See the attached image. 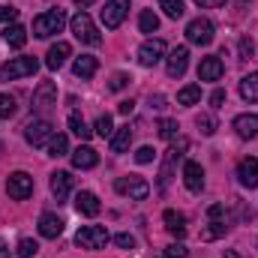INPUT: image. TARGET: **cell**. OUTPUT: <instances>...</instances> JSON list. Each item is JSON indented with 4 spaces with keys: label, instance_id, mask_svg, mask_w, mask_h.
Masks as SVG:
<instances>
[{
    "label": "cell",
    "instance_id": "1",
    "mask_svg": "<svg viewBox=\"0 0 258 258\" xmlns=\"http://www.w3.org/2000/svg\"><path fill=\"white\" fill-rule=\"evenodd\" d=\"M63 24H66L63 9H48V12H42V15H36V18H33V36L48 39V36L60 33V30H63Z\"/></svg>",
    "mask_w": 258,
    "mask_h": 258
},
{
    "label": "cell",
    "instance_id": "2",
    "mask_svg": "<svg viewBox=\"0 0 258 258\" xmlns=\"http://www.w3.org/2000/svg\"><path fill=\"white\" fill-rule=\"evenodd\" d=\"M69 27H72V33H75V39H81L84 45H99V42H102V36H99L93 18H90L87 12H75V15L69 18Z\"/></svg>",
    "mask_w": 258,
    "mask_h": 258
},
{
    "label": "cell",
    "instance_id": "3",
    "mask_svg": "<svg viewBox=\"0 0 258 258\" xmlns=\"http://www.w3.org/2000/svg\"><path fill=\"white\" fill-rule=\"evenodd\" d=\"M114 189L123 198H129V201H144L150 195V183L144 177H138V174H129V177H117L114 180Z\"/></svg>",
    "mask_w": 258,
    "mask_h": 258
},
{
    "label": "cell",
    "instance_id": "4",
    "mask_svg": "<svg viewBox=\"0 0 258 258\" xmlns=\"http://www.w3.org/2000/svg\"><path fill=\"white\" fill-rule=\"evenodd\" d=\"M39 69L36 57H12L9 63L0 66V81H12V78H24V75H33Z\"/></svg>",
    "mask_w": 258,
    "mask_h": 258
},
{
    "label": "cell",
    "instance_id": "5",
    "mask_svg": "<svg viewBox=\"0 0 258 258\" xmlns=\"http://www.w3.org/2000/svg\"><path fill=\"white\" fill-rule=\"evenodd\" d=\"M108 240H111V237H108V231H105L102 225H84V228H78V234H75V243H78L81 249H102Z\"/></svg>",
    "mask_w": 258,
    "mask_h": 258
},
{
    "label": "cell",
    "instance_id": "6",
    "mask_svg": "<svg viewBox=\"0 0 258 258\" xmlns=\"http://www.w3.org/2000/svg\"><path fill=\"white\" fill-rule=\"evenodd\" d=\"M51 135H54V126H51L45 117H36V120H30V123L24 126V138H27V144H33V147H45V144L51 141Z\"/></svg>",
    "mask_w": 258,
    "mask_h": 258
},
{
    "label": "cell",
    "instance_id": "7",
    "mask_svg": "<svg viewBox=\"0 0 258 258\" xmlns=\"http://www.w3.org/2000/svg\"><path fill=\"white\" fill-rule=\"evenodd\" d=\"M6 192H9V198H15V201L30 198V195H33V177H30L27 171H15V174H9V180H6Z\"/></svg>",
    "mask_w": 258,
    "mask_h": 258
},
{
    "label": "cell",
    "instance_id": "8",
    "mask_svg": "<svg viewBox=\"0 0 258 258\" xmlns=\"http://www.w3.org/2000/svg\"><path fill=\"white\" fill-rule=\"evenodd\" d=\"M126 15H129V0H108L105 9H102V24L108 30H117Z\"/></svg>",
    "mask_w": 258,
    "mask_h": 258
},
{
    "label": "cell",
    "instance_id": "9",
    "mask_svg": "<svg viewBox=\"0 0 258 258\" xmlns=\"http://www.w3.org/2000/svg\"><path fill=\"white\" fill-rule=\"evenodd\" d=\"M186 39L192 45H210L213 42V24L207 18H192L186 24Z\"/></svg>",
    "mask_w": 258,
    "mask_h": 258
},
{
    "label": "cell",
    "instance_id": "10",
    "mask_svg": "<svg viewBox=\"0 0 258 258\" xmlns=\"http://www.w3.org/2000/svg\"><path fill=\"white\" fill-rule=\"evenodd\" d=\"M186 66H189V48H186V45L171 48V54L165 57V72H168L171 78H180V75L186 72Z\"/></svg>",
    "mask_w": 258,
    "mask_h": 258
},
{
    "label": "cell",
    "instance_id": "11",
    "mask_svg": "<svg viewBox=\"0 0 258 258\" xmlns=\"http://www.w3.org/2000/svg\"><path fill=\"white\" fill-rule=\"evenodd\" d=\"M165 54V42L162 39H147L141 48H138V63L141 66H156Z\"/></svg>",
    "mask_w": 258,
    "mask_h": 258
},
{
    "label": "cell",
    "instance_id": "12",
    "mask_svg": "<svg viewBox=\"0 0 258 258\" xmlns=\"http://www.w3.org/2000/svg\"><path fill=\"white\" fill-rule=\"evenodd\" d=\"M51 105H57V87H54L51 81H42V84L33 90V108H36V111H45V108H51Z\"/></svg>",
    "mask_w": 258,
    "mask_h": 258
},
{
    "label": "cell",
    "instance_id": "13",
    "mask_svg": "<svg viewBox=\"0 0 258 258\" xmlns=\"http://www.w3.org/2000/svg\"><path fill=\"white\" fill-rule=\"evenodd\" d=\"M63 225L66 222L57 216V213H42V216H39V234L48 237V240L60 237V234H63Z\"/></svg>",
    "mask_w": 258,
    "mask_h": 258
},
{
    "label": "cell",
    "instance_id": "14",
    "mask_svg": "<svg viewBox=\"0 0 258 258\" xmlns=\"http://www.w3.org/2000/svg\"><path fill=\"white\" fill-rule=\"evenodd\" d=\"M237 180L243 183V186H258V159L255 156H246V159H240V165H237Z\"/></svg>",
    "mask_w": 258,
    "mask_h": 258
},
{
    "label": "cell",
    "instance_id": "15",
    "mask_svg": "<svg viewBox=\"0 0 258 258\" xmlns=\"http://www.w3.org/2000/svg\"><path fill=\"white\" fill-rule=\"evenodd\" d=\"M183 180H186V189L189 192H201L204 189V168L198 162H183Z\"/></svg>",
    "mask_w": 258,
    "mask_h": 258
},
{
    "label": "cell",
    "instance_id": "16",
    "mask_svg": "<svg viewBox=\"0 0 258 258\" xmlns=\"http://www.w3.org/2000/svg\"><path fill=\"white\" fill-rule=\"evenodd\" d=\"M96 162H99V153H96L90 144H81L78 150H72V165H75V168L87 171V168H96Z\"/></svg>",
    "mask_w": 258,
    "mask_h": 258
},
{
    "label": "cell",
    "instance_id": "17",
    "mask_svg": "<svg viewBox=\"0 0 258 258\" xmlns=\"http://www.w3.org/2000/svg\"><path fill=\"white\" fill-rule=\"evenodd\" d=\"M222 72H225V66H222L219 57H204L198 63V81H219Z\"/></svg>",
    "mask_w": 258,
    "mask_h": 258
},
{
    "label": "cell",
    "instance_id": "18",
    "mask_svg": "<svg viewBox=\"0 0 258 258\" xmlns=\"http://www.w3.org/2000/svg\"><path fill=\"white\" fill-rule=\"evenodd\" d=\"M75 210H78L81 216H96L102 207H99V198L90 192V189H81V192L75 195Z\"/></svg>",
    "mask_w": 258,
    "mask_h": 258
},
{
    "label": "cell",
    "instance_id": "19",
    "mask_svg": "<svg viewBox=\"0 0 258 258\" xmlns=\"http://www.w3.org/2000/svg\"><path fill=\"white\" fill-rule=\"evenodd\" d=\"M69 54H72V45H69V42H54V45L48 48V54H45V66H48V69H60Z\"/></svg>",
    "mask_w": 258,
    "mask_h": 258
},
{
    "label": "cell",
    "instance_id": "20",
    "mask_svg": "<svg viewBox=\"0 0 258 258\" xmlns=\"http://www.w3.org/2000/svg\"><path fill=\"white\" fill-rule=\"evenodd\" d=\"M162 222H165L168 234H174L177 240L186 234V216H183V213H177V210H165V213H162Z\"/></svg>",
    "mask_w": 258,
    "mask_h": 258
},
{
    "label": "cell",
    "instance_id": "21",
    "mask_svg": "<svg viewBox=\"0 0 258 258\" xmlns=\"http://www.w3.org/2000/svg\"><path fill=\"white\" fill-rule=\"evenodd\" d=\"M234 132L240 138H255L258 135V114H237L234 117Z\"/></svg>",
    "mask_w": 258,
    "mask_h": 258
},
{
    "label": "cell",
    "instance_id": "22",
    "mask_svg": "<svg viewBox=\"0 0 258 258\" xmlns=\"http://www.w3.org/2000/svg\"><path fill=\"white\" fill-rule=\"evenodd\" d=\"M96 69H99V60H96V57H90V54H81V57H75V63H72V72H75L81 81L93 78V75H96Z\"/></svg>",
    "mask_w": 258,
    "mask_h": 258
},
{
    "label": "cell",
    "instance_id": "23",
    "mask_svg": "<svg viewBox=\"0 0 258 258\" xmlns=\"http://www.w3.org/2000/svg\"><path fill=\"white\" fill-rule=\"evenodd\" d=\"M69 189H72V174L69 171H54L51 174V192H54V198L63 201L69 195Z\"/></svg>",
    "mask_w": 258,
    "mask_h": 258
},
{
    "label": "cell",
    "instance_id": "24",
    "mask_svg": "<svg viewBox=\"0 0 258 258\" xmlns=\"http://www.w3.org/2000/svg\"><path fill=\"white\" fill-rule=\"evenodd\" d=\"M3 42L12 45V48H21V45L27 42V30H24L21 24H6V27H3Z\"/></svg>",
    "mask_w": 258,
    "mask_h": 258
},
{
    "label": "cell",
    "instance_id": "25",
    "mask_svg": "<svg viewBox=\"0 0 258 258\" xmlns=\"http://www.w3.org/2000/svg\"><path fill=\"white\" fill-rule=\"evenodd\" d=\"M132 144V129L129 126H117L111 135V153H126Z\"/></svg>",
    "mask_w": 258,
    "mask_h": 258
},
{
    "label": "cell",
    "instance_id": "26",
    "mask_svg": "<svg viewBox=\"0 0 258 258\" xmlns=\"http://www.w3.org/2000/svg\"><path fill=\"white\" fill-rule=\"evenodd\" d=\"M240 96L249 102H258V69L240 78Z\"/></svg>",
    "mask_w": 258,
    "mask_h": 258
},
{
    "label": "cell",
    "instance_id": "27",
    "mask_svg": "<svg viewBox=\"0 0 258 258\" xmlns=\"http://www.w3.org/2000/svg\"><path fill=\"white\" fill-rule=\"evenodd\" d=\"M138 30H141V33H156V30H159V15H156L153 9H144V12L138 15Z\"/></svg>",
    "mask_w": 258,
    "mask_h": 258
},
{
    "label": "cell",
    "instance_id": "28",
    "mask_svg": "<svg viewBox=\"0 0 258 258\" xmlns=\"http://www.w3.org/2000/svg\"><path fill=\"white\" fill-rule=\"evenodd\" d=\"M69 129H72L81 141H90V135H93V129L84 123V117H81L78 111H72V114H69Z\"/></svg>",
    "mask_w": 258,
    "mask_h": 258
},
{
    "label": "cell",
    "instance_id": "29",
    "mask_svg": "<svg viewBox=\"0 0 258 258\" xmlns=\"http://www.w3.org/2000/svg\"><path fill=\"white\" fill-rule=\"evenodd\" d=\"M201 99V87L198 84H186V87H180V93H177V105H195Z\"/></svg>",
    "mask_w": 258,
    "mask_h": 258
},
{
    "label": "cell",
    "instance_id": "30",
    "mask_svg": "<svg viewBox=\"0 0 258 258\" xmlns=\"http://www.w3.org/2000/svg\"><path fill=\"white\" fill-rule=\"evenodd\" d=\"M69 153V138L66 135H51L48 141V156H66Z\"/></svg>",
    "mask_w": 258,
    "mask_h": 258
},
{
    "label": "cell",
    "instance_id": "31",
    "mask_svg": "<svg viewBox=\"0 0 258 258\" xmlns=\"http://www.w3.org/2000/svg\"><path fill=\"white\" fill-rule=\"evenodd\" d=\"M93 132H96L99 138H111V135H114V123H111V114H99V117H96V126H93Z\"/></svg>",
    "mask_w": 258,
    "mask_h": 258
},
{
    "label": "cell",
    "instance_id": "32",
    "mask_svg": "<svg viewBox=\"0 0 258 258\" xmlns=\"http://www.w3.org/2000/svg\"><path fill=\"white\" fill-rule=\"evenodd\" d=\"M159 9L168 15V18H180L186 9H183V0H159Z\"/></svg>",
    "mask_w": 258,
    "mask_h": 258
},
{
    "label": "cell",
    "instance_id": "33",
    "mask_svg": "<svg viewBox=\"0 0 258 258\" xmlns=\"http://www.w3.org/2000/svg\"><path fill=\"white\" fill-rule=\"evenodd\" d=\"M195 126L201 129V135H213L216 132V117L213 114H198L195 117Z\"/></svg>",
    "mask_w": 258,
    "mask_h": 258
},
{
    "label": "cell",
    "instance_id": "34",
    "mask_svg": "<svg viewBox=\"0 0 258 258\" xmlns=\"http://www.w3.org/2000/svg\"><path fill=\"white\" fill-rule=\"evenodd\" d=\"M222 234H225V222H216V219H213L210 228L201 231V240H216V237H222Z\"/></svg>",
    "mask_w": 258,
    "mask_h": 258
},
{
    "label": "cell",
    "instance_id": "35",
    "mask_svg": "<svg viewBox=\"0 0 258 258\" xmlns=\"http://www.w3.org/2000/svg\"><path fill=\"white\" fill-rule=\"evenodd\" d=\"M15 96H9V93H0V117H12L15 114Z\"/></svg>",
    "mask_w": 258,
    "mask_h": 258
},
{
    "label": "cell",
    "instance_id": "36",
    "mask_svg": "<svg viewBox=\"0 0 258 258\" xmlns=\"http://www.w3.org/2000/svg\"><path fill=\"white\" fill-rule=\"evenodd\" d=\"M177 120H168V117H165V120H159V135H162V138H165V141H174V135H177Z\"/></svg>",
    "mask_w": 258,
    "mask_h": 258
},
{
    "label": "cell",
    "instance_id": "37",
    "mask_svg": "<svg viewBox=\"0 0 258 258\" xmlns=\"http://www.w3.org/2000/svg\"><path fill=\"white\" fill-rule=\"evenodd\" d=\"M36 249H39V246H36V240L24 237V240L18 243V258H33V255H36Z\"/></svg>",
    "mask_w": 258,
    "mask_h": 258
},
{
    "label": "cell",
    "instance_id": "38",
    "mask_svg": "<svg viewBox=\"0 0 258 258\" xmlns=\"http://www.w3.org/2000/svg\"><path fill=\"white\" fill-rule=\"evenodd\" d=\"M189 255V249L183 246V243H171V246H165V252H162V258H186Z\"/></svg>",
    "mask_w": 258,
    "mask_h": 258
},
{
    "label": "cell",
    "instance_id": "39",
    "mask_svg": "<svg viewBox=\"0 0 258 258\" xmlns=\"http://www.w3.org/2000/svg\"><path fill=\"white\" fill-rule=\"evenodd\" d=\"M153 159H156V150H153V147H141V150L135 153V162H138V165H147V162H153Z\"/></svg>",
    "mask_w": 258,
    "mask_h": 258
},
{
    "label": "cell",
    "instance_id": "40",
    "mask_svg": "<svg viewBox=\"0 0 258 258\" xmlns=\"http://www.w3.org/2000/svg\"><path fill=\"white\" fill-rule=\"evenodd\" d=\"M114 243H117L120 249H135V237H132L129 231H120V234L114 237Z\"/></svg>",
    "mask_w": 258,
    "mask_h": 258
},
{
    "label": "cell",
    "instance_id": "41",
    "mask_svg": "<svg viewBox=\"0 0 258 258\" xmlns=\"http://www.w3.org/2000/svg\"><path fill=\"white\" fill-rule=\"evenodd\" d=\"M129 81H132V78H129L126 72H117V75L111 78V84H108V87H111V90H123V87H126Z\"/></svg>",
    "mask_w": 258,
    "mask_h": 258
},
{
    "label": "cell",
    "instance_id": "42",
    "mask_svg": "<svg viewBox=\"0 0 258 258\" xmlns=\"http://www.w3.org/2000/svg\"><path fill=\"white\" fill-rule=\"evenodd\" d=\"M222 102H225V90H213L210 93V108H222Z\"/></svg>",
    "mask_w": 258,
    "mask_h": 258
},
{
    "label": "cell",
    "instance_id": "43",
    "mask_svg": "<svg viewBox=\"0 0 258 258\" xmlns=\"http://www.w3.org/2000/svg\"><path fill=\"white\" fill-rule=\"evenodd\" d=\"M18 18V9L12 6H0V21H15Z\"/></svg>",
    "mask_w": 258,
    "mask_h": 258
},
{
    "label": "cell",
    "instance_id": "44",
    "mask_svg": "<svg viewBox=\"0 0 258 258\" xmlns=\"http://www.w3.org/2000/svg\"><path fill=\"white\" fill-rule=\"evenodd\" d=\"M240 57H243V60H249V57H252V42H249L246 36L240 39Z\"/></svg>",
    "mask_w": 258,
    "mask_h": 258
},
{
    "label": "cell",
    "instance_id": "45",
    "mask_svg": "<svg viewBox=\"0 0 258 258\" xmlns=\"http://www.w3.org/2000/svg\"><path fill=\"white\" fill-rule=\"evenodd\" d=\"M150 105H153L156 111H162V108H165V96H162V93H156V96H150Z\"/></svg>",
    "mask_w": 258,
    "mask_h": 258
},
{
    "label": "cell",
    "instance_id": "46",
    "mask_svg": "<svg viewBox=\"0 0 258 258\" xmlns=\"http://www.w3.org/2000/svg\"><path fill=\"white\" fill-rule=\"evenodd\" d=\"M195 3H198L201 9H216V6H222L225 0H195Z\"/></svg>",
    "mask_w": 258,
    "mask_h": 258
},
{
    "label": "cell",
    "instance_id": "47",
    "mask_svg": "<svg viewBox=\"0 0 258 258\" xmlns=\"http://www.w3.org/2000/svg\"><path fill=\"white\" fill-rule=\"evenodd\" d=\"M132 108H135V102H132V99H126V102H120V105H117V111H120V114H132Z\"/></svg>",
    "mask_w": 258,
    "mask_h": 258
},
{
    "label": "cell",
    "instance_id": "48",
    "mask_svg": "<svg viewBox=\"0 0 258 258\" xmlns=\"http://www.w3.org/2000/svg\"><path fill=\"white\" fill-rule=\"evenodd\" d=\"M207 213H210V219H219V216H222V204H213Z\"/></svg>",
    "mask_w": 258,
    "mask_h": 258
},
{
    "label": "cell",
    "instance_id": "49",
    "mask_svg": "<svg viewBox=\"0 0 258 258\" xmlns=\"http://www.w3.org/2000/svg\"><path fill=\"white\" fill-rule=\"evenodd\" d=\"M75 3H78V6H84V9H87V6H93V0H75Z\"/></svg>",
    "mask_w": 258,
    "mask_h": 258
},
{
    "label": "cell",
    "instance_id": "50",
    "mask_svg": "<svg viewBox=\"0 0 258 258\" xmlns=\"http://www.w3.org/2000/svg\"><path fill=\"white\" fill-rule=\"evenodd\" d=\"M0 258H6V243L0 240Z\"/></svg>",
    "mask_w": 258,
    "mask_h": 258
},
{
    "label": "cell",
    "instance_id": "51",
    "mask_svg": "<svg viewBox=\"0 0 258 258\" xmlns=\"http://www.w3.org/2000/svg\"><path fill=\"white\" fill-rule=\"evenodd\" d=\"M225 258H240L237 252H225Z\"/></svg>",
    "mask_w": 258,
    "mask_h": 258
},
{
    "label": "cell",
    "instance_id": "52",
    "mask_svg": "<svg viewBox=\"0 0 258 258\" xmlns=\"http://www.w3.org/2000/svg\"><path fill=\"white\" fill-rule=\"evenodd\" d=\"M240 3H249V0H240Z\"/></svg>",
    "mask_w": 258,
    "mask_h": 258
}]
</instances>
